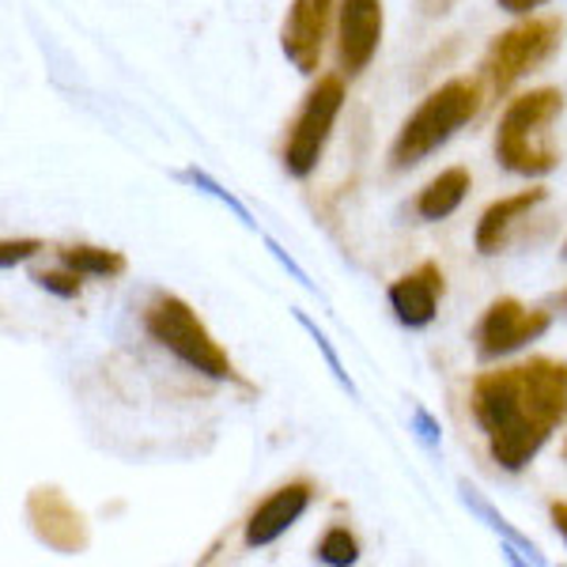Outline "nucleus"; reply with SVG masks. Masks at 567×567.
Wrapping results in <instances>:
<instances>
[{
  "label": "nucleus",
  "mask_w": 567,
  "mask_h": 567,
  "mask_svg": "<svg viewBox=\"0 0 567 567\" xmlns=\"http://www.w3.org/2000/svg\"><path fill=\"white\" fill-rule=\"evenodd\" d=\"M496 4L503 8V12H511V16H529L534 8L548 4V0H496Z\"/></svg>",
  "instance_id": "nucleus-21"
},
{
  "label": "nucleus",
  "mask_w": 567,
  "mask_h": 567,
  "mask_svg": "<svg viewBox=\"0 0 567 567\" xmlns=\"http://www.w3.org/2000/svg\"><path fill=\"white\" fill-rule=\"evenodd\" d=\"M296 318H299V326H303V329H307V333H310V337H315L318 352H322V355H326V363H329V371H333V374H337V382H341V386H349V390H352V379H349V371H344V368H341V360H337V352H333V349H329V341H326V333H322V329H318L315 322H310V318H307V315H296Z\"/></svg>",
  "instance_id": "nucleus-18"
},
{
  "label": "nucleus",
  "mask_w": 567,
  "mask_h": 567,
  "mask_svg": "<svg viewBox=\"0 0 567 567\" xmlns=\"http://www.w3.org/2000/svg\"><path fill=\"white\" fill-rule=\"evenodd\" d=\"M564 23L556 16L545 20H526L511 31H503L496 42L488 45V58H484V76H488L492 95H507L529 72H537L560 50Z\"/></svg>",
  "instance_id": "nucleus-5"
},
{
  "label": "nucleus",
  "mask_w": 567,
  "mask_h": 567,
  "mask_svg": "<svg viewBox=\"0 0 567 567\" xmlns=\"http://www.w3.org/2000/svg\"><path fill=\"white\" fill-rule=\"evenodd\" d=\"M564 307H567V291H564Z\"/></svg>",
  "instance_id": "nucleus-24"
},
{
  "label": "nucleus",
  "mask_w": 567,
  "mask_h": 567,
  "mask_svg": "<svg viewBox=\"0 0 567 567\" xmlns=\"http://www.w3.org/2000/svg\"><path fill=\"white\" fill-rule=\"evenodd\" d=\"M477 110H481V84H473V80H451V84L432 91V95L405 117L398 136H393L390 163L398 171H409V167H416V163H424L427 155L443 148L454 133L465 130V125L477 117Z\"/></svg>",
  "instance_id": "nucleus-3"
},
{
  "label": "nucleus",
  "mask_w": 567,
  "mask_h": 567,
  "mask_svg": "<svg viewBox=\"0 0 567 567\" xmlns=\"http://www.w3.org/2000/svg\"><path fill=\"white\" fill-rule=\"evenodd\" d=\"M470 405L488 439L492 462L518 473L567 416V368L537 355L518 368L484 371L473 382Z\"/></svg>",
  "instance_id": "nucleus-1"
},
{
  "label": "nucleus",
  "mask_w": 567,
  "mask_h": 567,
  "mask_svg": "<svg viewBox=\"0 0 567 567\" xmlns=\"http://www.w3.org/2000/svg\"><path fill=\"white\" fill-rule=\"evenodd\" d=\"M553 326V318L545 310H529L518 299H496L484 310L481 326H477V352L481 360H499L518 349H526L529 341L545 333Z\"/></svg>",
  "instance_id": "nucleus-7"
},
{
  "label": "nucleus",
  "mask_w": 567,
  "mask_h": 567,
  "mask_svg": "<svg viewBox=\"0 0 567 567\" xmlns=\"http://www.w3.org/2000/svg\"><path fill=\"white\" fill-rule=\"evenodd\" d=\"M341 110H344V80L322 76L307 95V103L288 133V144H284V171L291 178H310L318 171Z\"/></svg>",
  "instance_id": "nucleus-6"
},
{
  "label": "nucleus",
  "mask_w": 567,
  "mask_h": 567,
  "mask_svg": "<svg viewBox=\"0 0 567 567\" xmlns=\"http://www.w3.org/2000/svg\"><path fill=\"white\" fill-rule=\"evenodd\" d=\"M80 277H84V272H76V269H69V265H65V269H45V272H34V284L50 291V296L76 299V296H80V288H84V284H80Z\"/></svg>",
  "instance_id": "nucleus-17"
},
{
  "label": "nucleus",
  "mask_w": 567,
  "mask_h": 567,
  "mask_svg": "<svg viewBox=\"0 0 567 567\" xmlns=\"http://www.w3.org/2000/svg\"><path fill=\"white\" fill-rule=\"evenodd\" d=\"M564 254H567V243H564Z\"/></svg>",
  "instance_id": "nucleus-25"
},
{
  "label": "nucleus",
  "mask_w": 567,
  "mask_h": 567,
  "mask_svg": "<svg viewBox=\"0 0 567 567\" xmlns=\"http://www.w3.org/2000/svg\"><path fill=\"white\" fill-rule=\"evenodd\" d=\"M61 261L84 277H122L125 272V254L106 250V246H65Z\"/></svg>",
  "instance_id": "nucleus-15"
},
{
  "label": "nucleus",
  "mask_w": 567,
  "mask_h": 567,
  "mask_svg": "<svg viewBox=\"0 0 567 567\" xmlns=\"http://www.w3.org/2000/svg\"><path fill=\"white\" fill-rule=\"evenodd\" d=\"M310 499H315V488H310L307 481H291V484H284V488H277L269 499H261L258 507H254L250 518H246V545L265 548L277 542V537H284L307 515Z\"/></svg>",
  "instance_id": "nucleus-11"
},
{
  "label": "nucleus",
  "mask_w": 567,
  "mask_h": 567,
  "mask_svg": "<svg viewBox=\"0 0 567 567\" xmlns=\"http://www.w3.org/2000/svg\"><path fill=\"white\" fill-rule=\"evenodd\" d=\"M548 197V189H523V194H511L496 200V205L484 208V216L477 219V235H473V243H477V250L488 258V254H499L503 246H507L511 231L518 227V219L534 213L537 205Z\"/></svg>",
  "instance_id": "nucleus-13"
},
{
  "label": "nucleus",
  "mask_w": 567,
  "mask_h": 567,
  "mask_svg": "<svg viewBox=\"0 0 567 567\" xmlns=\"http://www.w3.org/2000/svg\"><path fill=\"white\" fill-rule=\"evenodd\" d=\"M27 518H31L34 534L58 553H80L87 545L84 515L58 488H34L27 499Z\"/></svg>",
  "instance_id": "nucleus-10"
},
{
  "label": "nucleus",
  "mask_w": 567,
  "mask_h": 567,
  "mask_svg": "<svg viewBox=\"0 0 567 567\" xmlns=\"http://www.w3.org/2000/svg\"><path fill=\"white\" fill-rule=\"evenodd\" d=\"M186 178H189V182H194V186H205V189H208V194H213V197H219V200H224V205H227V208H235V213H239V216L246 219V224H254V219H250V213H246V208L239 205V200H235L231 194H227V189H219V186H216V182H213V178H208V175H205V171H189V175H186Z\"/></svg>",
  "instance_id": "nucleus-20"
},
{
  "label": "nucleus",
  "mask_w": 567,
  "mask_h": 567,
  "mask_svg": "<svg viewBox=\"0 0 567 567\" xmlns=\"http://www.w3.org/2000/svg\"><path fill=\"white\" fill-rule=\"evenodd\" d=\"M333 20V0H291L288 16L280 27V50L299 72H318L322 45Z\"/></svg>",
  "instance_id": "nucleus-9"
},
{
  "label": "nucleus",
  "mask_w": 567,
  "mask_h": 567,
  "mask_svg": "<svg viewBox=\"0 0 567 567\" xmlns=\"http://www.w3.org/2000/svg\"><path fill=\"white\" fill-rule=\"evenodd\" d=\"M382 42V0H341L337 8V61L341 72L360 76Z\"/></svg>",
  "instance_id": "nucleus-8"
},
{
  "label": "nucleus",
  "mask_w": 567,
  "mask_h": 567,
  "mask_svg": "<svg viewBox=\"0 0 567 567\" xmlns=\"http://www.w3.org/2000/svg\"><path fill=\"white\" fill-rule=\"evenodd\" d=\"M443 269L435 261H424L420 269L405 272L390 284V307L398 315L401 326L409 329H424L435 322L439 315V299H443Z\"/></svg>",
  "instance_id": "nucleus-12"
},
{
  "label": "nucleus",
  "mask_w": 567,
  "mask_h": 567,
  "mask_svg": "<svg viewBox=\"0 0 567 567\" xmlns=\"http://www.w3.org/2000/svg\"><path fill=\"white\" fill-rule=\"evenodd\" d=\"M548 515H553V526L560 529L564 542H567V503H553V507H548Z\"/></svg>",
  "instance_id": "nucleus-22"
},
{
  "label": "nucleus",
  "mask_w": 567,
  "mask_h": 567,
  "mask_svg": "<svg viewBox=\"0 0 567 567\" xmlns=\"http://www.w3.org/2000/svg\"><path fill=\"white\" fill-rule=\"evenodd\" d=\"M144 329L159 349L178 355L189 371L205 374L213 382H243L235 371L231 355L216 344V337L208 333V326L197 318V310L178 296H159L144 310Z\"/></svg>",
  "instance_id": "nucleus-4"
},
{
  "label": "nucleus",
  "mask_w": 567,
  "mask_h": 567,
  "mask_svg": "<svg viewBox=\"0 0 567 567\" xmlns=\"http://www.w3.org/2000/svg\"><path fill=\"white\" fill-rule=\"evenodd\" d=\"M564 114V95L556 87H537L511 99L496 130V159L515 175L537 178L556 171L560 152L548 144V125Z\"/></svg>",
  "instance_id": "nucleus-2"
},
{
  "label": "nucleus",
  "mask_w": 567,
  "mask_h": 567,
  "mask_svg": "<svg viewBox=\"0 0 567 567\" xmlns=\"http://www.w3.org/2000/svg\"><path fill=\"white\" fill-rule=\"evenodd\" d=\"M39 250H42L39 239H4V243H0V265H4V269H12V265L34 258Z\"/></svg>",
  "instance_id": "nucleus-19"
},
{
  "label": "nucleus",
  "mask_w": 567,
  "mask_h": 567,
  "mask_svg": "<svg viewBox=\"0 0 567 567\" xmlns=\"http://www.w3.org/2000/svg\"><path fill=\"white\" fill-rule=\"evenodd\" d=\"M470 186H473L470 171H465V167H446L443 175L432 178L424 189H420L416 216L427 219V224H439V219L454 216L462 208V200L470 197Z\"/></svg>",
  "instance_id": "nucleus-14"
},
{
  "label": "nucleus",
  "mask_w": 567,
  "mask_h": 567,
  "mask_svg": "<svg viewBox=\"0 0 567 567\" xmlns=\"http://www.w3.org/2000/svg\"><path fill=\"white\" fill-rule=\"evenodd\" d=\"M318 560L333 564V567H349V564L360 560V542H355L344 526L326 529V537L318 542Z\"/></svg>",
  "instance_id": "nucleus-16"
},
{
  "label": "nucleus",
  "mask_w": 567,
  "mask_h": 567,
  "mask_svg": "<svg viewBox=\"0 0 567 567\" xmlns=\"http://www.w3.org/2000/svg\"><path fill=\"white\" fill-rule=\"evenodd\" d=\"M564 458H567V443H564Z\"/></svg>",
  "instance_id": "nucleus-23"
}]
</instances>
